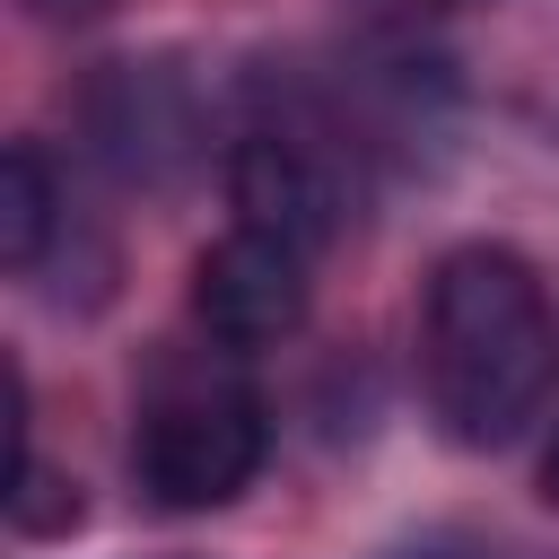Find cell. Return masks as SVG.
Wrapping results in <instances>:
<instances>
[{
  "instance_id": "obj_1",
  "label": "cell",
  "mask_w": 559,
  "mask_h": 559,
  "mask_svg": "<svg viewBox=\"0 0 559 559\" xmlns=\"http://www.w3.org/2000/svg\"><path fill=\"white\" fill-rule=\"evenodd\" d=\"M419 367L454 445H507L559 384V314L533 262L507 245H454L428 271Z\"/></svg>"
},
{
  "instance_id": "obj_2",
  "label": "cell",
  "mask_w": 559,
  "mask_h": 559,
  "mask_svg": "<svg viewBox=\"0 0 559 559\" xmlns=\"http://www.w3.org/2000/svg\"><path fill=\"white\" fill-rule=\"evenodd\" d=\"M262 454H271V419L245 384H183L140 419L131 472L166 515H201V507H227L262 472Z\"/></svg>"
},
{
  "instance_id": "obj_3",
  "label": "cell",
  "mask_w": 559,
  "mask_h": 559,
  "mask_svg": "<svg viewBox=\"0 0 559 559\" xmlns=\"http://www.w3.org/2000/svg\"><path fill=\"white\" fill-rule=\"evenodd\" d=\"M192 314L210 341L227 349H271L306 323V253L262 236V227H236L218 236L201 262H192Z\"/></svg>"
},
{
  "instance_id": "obj_4",
  "label": "cell",
  "mask_w": 559,
  "mask_h": 559,
  "mask_svg": "<svg viewBox=\"0 0 559 559\" xmlns=\"http://www.w3.org/2000/svg\"><path fill=\"white\" fill-rule=\"evenodd\" d=\"M227 201H236L245 227H262V236H280L297 253L341 236V183L297 131H245L227 148Z\"/></svg>"
},
{
  "instance_id": "obj_5",
  "label": "cell",
  "mask_w": 559,
  "mask_h": 559,
  "mask_svg": "<svg viewBox=\"0 0 559 559\" xmlns=\"http://www.w3.org/2000/svg\"><path fill=\"white\" fill-rule=\"evenodd\" d=\"M96 131H105V157H114L122 175H157V166L183 148L192 105H183V87H175L166 70L122 61V70L96 87Z\"/></svg>"
},
{
  "instance_id": "obj_6",
  "label": "cell",
  "mask_w": 559,
  "mask_h": 559,
  "mask_svg": "<svg viewBox=\"0 0 559 559\" xmlns=\"http://www.w3.org/2000/svg\"><path fill=\"white\" fill-rule=\"evenodd\" d=\"M52 227H61L52 166H44L35 140H9V157H0V262L9 271H35L44 245H52Z\"/></svg>"
},
{
  "instance_id": "obj_7",
  "label": "cell",
  "mask_w": 559,
  "mask_h": 559,
  "mask_svg": "<svg viewBox=\"0 0 559 559\" xmlns=\"http://www.w3.org/2000/svg\"><path fill=\"white\" fill-rule=\"evenodd\" d=\"M79 515H87V498H79L70 472H52V463H35V454L9 472V524H17V533H79Z\"/></svg>"
},
{
  "instance_id": "obj_8",
  "label": "cell",
  "mask_w": 559,
  "mask_h": 559,
  "mask_svg": "<svg viewBox=\"0 0 559 559\" xmlns=\"http://www.w3.org/2000/svg\"><path fill=\"white\" fill-rule=\"evenodd\" d=\"M44 26H87V17H105V0H26Z\"/></svg>"
},
{
  "instance_id": "obj_9",
  "label": "cell",
  "mask_w": 559,
  "mask_h": 559,
  "mask_svg": "<svg viewBox=\"0 0 559 559\" xmlns=\"http://www.w3.org/2000/svg\"><path fill=\"white\" fill-rule=\"evenodd\" d=\"M542 498H550V507H559V445H550V454H542Z\"/></svg>"
}]
</instances>
